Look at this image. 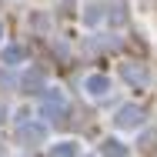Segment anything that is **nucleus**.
Segmentation results:
<instances>
[{"mask_svg": "<svg viewBox=\"0 0 157 157\" xmlns=\"http://www.w3.org/2000/svg\"><path fill=\"white\" fill-rule=\"evenodd\" d=\"M100 154L104 157H127V147L121 140H104V144H100Z\"/></svg>", "mask_w": 157, "mask_h": 157, "instance_id": "5", "label": "nucleus"}, {"mask_svg": "<svg viewBox=\"0 0 157 157\" xmlns=\"http://www.w3.org/2000/svg\"><path fill=\"white\" fill-rule=\"evenodd\" d=\"M40 84H44V77H40V74H37V70H30V74H27V77H24V87H27V90H37V87H40Z\"/></svg>", "mask_w": 157, "mask_h": 157, "instance_id": "8", "label": "nucleus"}, {"mask_svg": "<svg viewBox=\"0 0 157 157\" xmlns=\"http://www.w3.org/2000/svg\"><path fill=\"white\" fill-rule=\"evenodd\" d=\"M124 80H130L134 87H144L147 80H151V74H147V67H140V63H124Z\"/></svg>", "mask_w": 157, "mask_h": 157, "instance_id": "2", "label": "nucleus"}, {"mask_svg": "<svg viewBox=\"0 0 157 157\" xmlns=\"http://www.w3.org/2000/svg\"><path fill=\"white\" fill-rule=\"evenodd\" d=\"M3 114H7V107H3V104H0V121H3Z\"/></svg>", "mask_w": 157, "mask_h": 157, "instance_id": "10", "label": "nucleus"}, {"mask_svg": "<svg viewBox=\"0 0 157 157\" xmlns=\"http://www.w3.org/2000/svg\"><path fill=\"white\" fill-rule=\"evenodd\" d=\"M3 60H7V63L24 60V50H20V47H7V50H3Z\"/></svg>", "mask_w": 157, "mask_h": 157, "instance_id": "9", "label": "nucleus"}, {"mask_svg": "<svg viewBox=\"0 0 157 157\" xmlns=\"http://www.w3.org/2000/svg\"><path fill=\"white\" fill-rule=\"evenodd\" d=\"M84 87H87V94H90V97H104L107 90H110V80H107L104 74H94V77H87Z\"/></svg>", "mask_w": 157, "mask_h": 157, "instance_id": "3", "label": "nucleus"}, {"mask_svg": "<svg viewBox=\"0 0 157 157\" xmlns=\"http://www.w3.org/2000/svg\"><path fill=\"white\" fill-rule=\"evenodd\" d=\"M50 157H77V144L74 140H63V144H57L50 151Z\"/></svg>", "mask_w": 157, "mask_h": 157, "instance_id": "7", "label": "nucleus"}, {"mask_svg": "<svg viewBox=\"0 0 157 157\" xmlns=\"http://www.w3.org/2000/svg\"><path fill=\"white\" fill-rule=\"evenodd\" d=\"M40 110H44V114H60V110H63V94H60V90H47Z\"/></svg>", "mask_w": 157, "mask_h": 157, "instance_id": "4", "label": "nucleus"}, {"mask_svg": "<svg viewBox=\"0 0 157 157\" xmlns=\"http://www.w3.org/2000/svg\"><path fill=\"white\" fill-rule=\"evenodd\" d=\"M20 134H24V140H44V137H47V127L44 124H27Z\"/></svg>", "mask_w": 157, "mask_h": 157, "instance_id": "6", "label": "nucleus"}, {"mask_svg": "<svg viewBox=\"0 0 157 157\" xmlns=\"http://www.w3.org/2000/svg\"><path fill=\"white\" fill-rule=\"evenodd\" d=\"M114 124L121 127V130H134V127H140V124H144V110H140L137 104H127V107H121V110H117Z\"/></svg>", "mask_w": 157, "mask_h": 157, "instance_id": "1", "label": "nucleus"}, {"mask_svg": "<svg viewBox=\"0 0 157 157\" xmlns=\"http://www.w3.org/2000/svg\"><path fill=\"white\" fill-rule=\"evenodd\" d=\"M0 33H3V24H0Z\"/></svg>", "mask_w": 157, "mask_h": 157, "instance_id": "11", "label": "nucleus"}]
</instances>
